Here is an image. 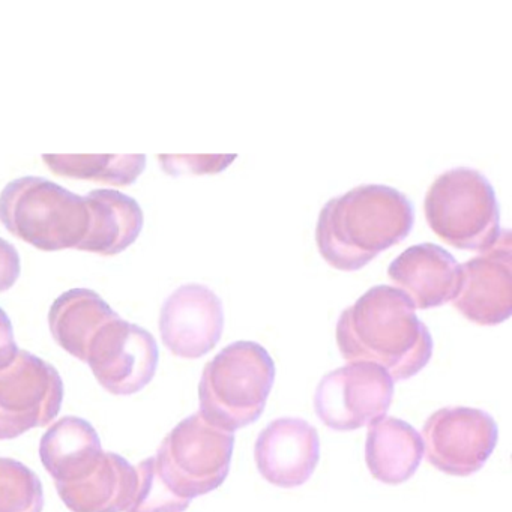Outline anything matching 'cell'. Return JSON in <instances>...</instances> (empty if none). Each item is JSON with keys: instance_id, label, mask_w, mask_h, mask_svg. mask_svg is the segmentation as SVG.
Instances as JSON below:
<instances>
[{"instance_id": "4fadbf2b", "label": "cell", "mask_w": 512, "mask_h": 512, "mask_svg": "<svg viewBox=\"0 0 512 512\" xmlns=\"http://www.w3.org/2000/svg\"><path fill=\"white\" fill-rule=\"evenodd\" d=\"M254 458L257 470L269 484L301 487L319 463V433L304 419H275L257 437Z\"/></svg>"}, {"instance_id": "8992f818", "label": "cell", "mask_w": 512, "mask_h": 512, "mask_svg": "<svg viewBox=\"0 0 512 512\" xmlns=\"http://www.w3.org/2000/svg\"><path fill=\"white\" fill-rule=\"evenodd\" d=\"M235 436L203 419L200 413L179 422L155 455L158 473L182 499L217 490L230 472Z\"/></svg>"}, {"instance_id": "d4e9b609", "label": "cell", "mask_w": 512, "mask_h": 512, "mask_svg": "<svg viewBox=\"0 0 512 512\" xmlns=\"http://www.w3.org/2000/svg\"><path fill=\"white\" fill-rule=\"evenodd\" d=\"M19 355L16 338H14L13 323L10 317L0 308V371L10 367Z\"/></svg>"}, {"instance_id": "7a4b0ae2", "label": "cell", "mask_w": 512, "mask_h": 512, "mask_svg": "<svg viewBox=\"0 0 512 512\" xmlns=\"http://www.w3.org/2000/svg\"><path fill=\"white\" fill-rule=\"evenodd\" d=\"M415 212L401 191L388 185H359L329 200L319 214L320 256L338 271L355 272L412 232Z\"/></svg>"}, {"instance_id": "5bb4252c", "label": "cell", "mask_w": 512, "mask_h": 512, "mask_svg": "<svg viewBox=\"0 0 512 512\" xmlns=\"http://www.w3.org/2000/svg\"><path fill=\"white\" fill-rule=\"evenodd\" d=\"M388 277L418 310L454 301L460 287L461 265L440 245H412L389 265Z\"/></svg>"}, {"instance_id": "52a82bcc", "label": "cell", "mask_w": 512, "mask_h": 512, "mask_svg": "<svg viewBox=\"0 0 512 512\" xmlns=\"http://www.w3.org/2000/svg\"><path fill=\"white\" fill-rule=\"evenodd\" d=\"M394 397V380L379 365L349 362L326 374L314 395L320 421L337 431H353L383 418Z\"/></svg>"}, {"instance_id": "277c9868", "label": "cell", "mask_w": 512, "mask_h": 512, "mask_svg": "<svg viewBox=\"0 0 512 512\" xmlns=\"http://www.w3.org/2000/svg\"><path fill=\"white\" fill-rule=\"evenodd\" d=\"M0 223L38 250H68L88 233V205L85 197L49 179L25 176L0 193Z\"/></svg>"}, {"instance_id": "e0dca14e", "label": "cell", "mask_w": 512, "mask_h": 512, "mask_svg": "<svg viewBox=\"0 0 512 512\" xmlns=\"http://www.w3.org/2000/svg\"><path fill=\"white\" fill-rule=\"evenodd\" d=\"M424 457L421 434L403 419L383 418L371 422L365 442V461L377 481L388 485L409 481Z\"/></svg>"}, {"instance_id": "6da1fadb", "label": "cell", "mask_w": 512, "mask_h": 512, "mask_svg": "<svg viewBox=\"0 0 512 512\" xmlns=\"http://www.w3.org/2000/svg\"><path fill=\"white\" fill-rule=\"evenodd\" d=\"M338 349L347 362L379 365L394 382L412 379L433 356V338L397 287L374 286L337 323Z\"/></svg>"}, {"instance_id": "30bf717a", "label": "cell", "mask_w": 512, "mask_h": 512, "mask_svg": "<svg viewBox=\"0 0 512 512\" xmlns=\"http://www.w3.org/2000/svg\"><path fill=\"white\" fill-rule=\"evenodd\" d=\"M158 359L160 352L154 335L116 317L92 341L86 364L110 394L133 395L154 379Z\"/></svg>"}, {"instance_id": "ac0fdd59", "label": "cell", "mask_w": 512, "mask_h": 512, "mask_svg": "<svg viewBox=\"0 0 512 512\" xmlns=\"http://www.w3.org/2000/svg\"><path fill=\"white\" fill-rule=\"evenodd\" d=\"M100 436L91 422L67 416L47 430L40 443V457L55 484L89 475L103 457Z\"/></svg>"}, {"instance_id": "9c48e42d", "label": "cell", "mask_w": 512, "mask_h": 512, "mask_svg": "<svg viewBox=\"0 0 512 512\" xmlns=\"http://www.w3.org/2000/svg\"><path fill=\"white\" fill-rule=\"evenodd\" d=\"M493 416L473 407H445L434 412L422 428L427 460L440 472L470 476L482 469L497 445Z\"/></svg>"}, {"instance_id": "d6986e66", "label": "cell", "mask_w": 512, "mask_h": 512, "mask_svg": "<svg viewBox=\"0 0 512 512\" xmlns=\"http://www.w3.org/2000/svg\"><path fill=\"white\" fill-rule=\"evenodd\" d=\"M116 317L119 314L94 290H68L50 308V332L65 352L86 362L98 332Z\"/></svg>"}, {"instance_id": "7402d4cb", "label": "cell", "mask_w": 512, "mask_h": 512, "mask_svg": "<svg viewBox=\"0 0 512 512\" xmlns=\"http://www.w3.org/2000/svg\"><path fill=\"white\" fill-rule=\"evenodd\" d=\"M136 488L125 512H185L191 500L176 496L158 473L155 458H146L136 467Z\"/></svg>"}, {"instance_id": "8fae6325", "label": "cell", "mask_w": 512, "mask_h": 512, "mask_svg": "<svg viewBox=\"0 0 512 512\" xmlns=\"http://www.w3.org/2000/svg\"><path fill=\"white\" fill-rule=\"evenodd\" d=\"M511 233L479 256L461 265L460 287L454 307L472 323L496 326L512 314Z\"/></svg>"}, {"instance_id": "7c38bea8", "label": "cell", "mask_w": 512, "mask_h": 512, "mask_svg": "<svg viewBox=\"0 0 512 512\" xmlns=\"http://www.w3.org/2000/svg\"><path fill=\"white\" fill-rule=\"evenodd\" d=\"M223 329V302L203 284H184L161 308V340L178 358L208 355L221 340Z\"/></svg>"}, {"instance_id": "603a6c76", "label": "cell", "mask_w": 512, "mask_h": 512, "mask_svg": "<svg viewBox=\"0 0 512 512\" xmlns=\"http://www.w3.org/2000/svg\"><path fill=\"white\" fill-rule=\"evenodd\" d=\"M238 155H158L163 170L169 175L179 176L182 173H220L235 161Z\"/></svg>"}, {"instance_id": "5b68a950", "label": "cell", "mask_w": 512, "mask_h": 512, "mask_svg": "<svg viewBox=\"0 0 512 512\" xmlns=\"http://www.w3.org/2000/svg\"><path fill=\"white\" fill-rule=\"evenodd\" d=\"M430 229L458 250H490L503 230L493 185L478 170L457 167L440 175L425 196Z\"/></svg>"}, {"instance_id": "cb8c5ba5", "label": "cell", "mask_w": 512, "mask_h": 512, "mask_svg": "<svg viewBox=\"0 0 512 512\" xmlns=\"http://www.w3.org/2000/svg\"><path fill=\"white\" fill-rule=\"evenodd\" d=\"M22 263L16 247L0 238V293L7 292L19 280Z\"/></svg>"}, {"instance_id": "ffe728a7", "label": "cell", "mask_w": 512, "mask_h": 512, "mask_svg": "<svg viewBox=\"0 0 512 512\" xmlns=\"http://www.w3.org/2000/svg\"><path fill=\"white\" fill-rule=\"evenodd\" d=\"M55 175L106 182L116 187L134 184L146 167L145 155H43Z\"/></svg>"}, {"instance_id": "44dd1931", "label": "cell", "mask_w": 512, "mask_h": 512, "mask_svg": "<svg viewBox=\"0 0 512 512\" xmlns=\"http://www.w3.org/2000/svg\"><path fill=\"white\" fill-rule=\"evenodd\" d=\"M40 478L13 458H0V512H43Z\"/></svg>"}, {"instance_id": "9a60e30c", "label": "cell", "mask_w": 512, "mask_h": 512, "mask_svg": "<svg viewBox=\"0 0 512 512\" xmlns=\"http://www.w3.org/2000/svg\"><path fill=\"white\" fill-rule=\"evenodd\" d=\"M85 200L89 227L77 250L116 256L137 241L145 221L137 200L116 190H94Z\"/></svg>"}, {"instance_id": "ba28073f", "label": "cell", "mask_w": 512, "mask_h": 512, "mask_svg": "<svg viewBox=\"0 0 512 512\" xmlns=\"http://www.w3.org/2000/svg\"><path fill=\"white\" fill-rule=\"evenodd\" d=\"M62 400L64 383L58 370L19 350L13 364L0 371V440L46 427L58 416Z\"/></svg>"}, {"instance_id": "3957f363", "label": "cell", "mask_w": 512, "mask_h": 512, "mask_svg": "<svg viewBox=\"0 0 512 512\" xmlns=\"http://www.w3.org/2000/svg\"><path fill=\"white\" fill-rule=\"evenodd\" d=\"M275 380L274 359L254 341H236L206 364L199 385L200 415L227 431L262 416Z\"/></svg>"}, {"instance_id": "2e32d148", "label": "cell", "mask_w": 512, "mask_h": 512, "mask_svg": "<svg viewBox=\"0 0 512 512\" xmlns=\"http://www.w3.org/2000/svg\"><path fill=\"white\" fill-rule=\"evenodd\" d=\"M136 469L115 452H103L89 475L56 484L59 496L73 512H125L136 488Z\"/></svg>"}]
</instances>
